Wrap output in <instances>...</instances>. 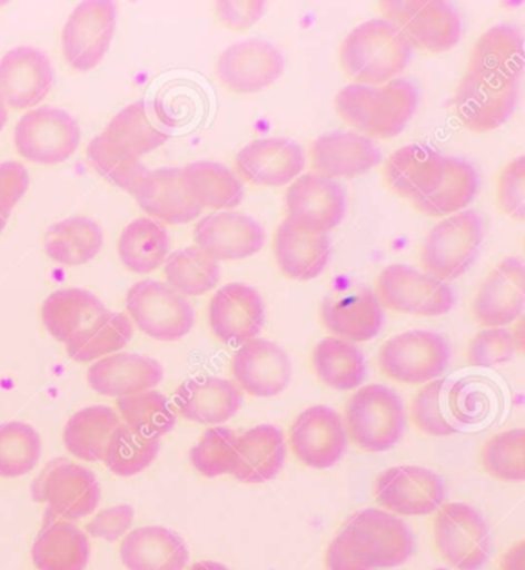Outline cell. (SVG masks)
I'll return each instance as SVG.
<instances>
[{
    "label": "cell",
    "mask_w": 525,
    "mask_h": 570,
    "mask_svg": "<svg viewBox=\"0 0 525 570\" xmlns=\"http://www.w3.org/2000/svg\"><path fill=\"white\" fill-rule=\"evenodd\" d=\"M336 111L356 134L392 139L403 134L418 108V91L406 79L384 86L350 83L336 95Z\"/></svg>",
    "instance_id": "6da1fadb"
},
{
    "label": "cell",
    "mask_w": 525,
    "mask_h": 570,
    "mask_svg": "<svg viewBox=\"0 0 525 570\" xmlns=\"http://www.w3.org/2000/svg\"><path fill=\"white\" fill-rule=\"evenodd\" d=\"M412 43L395 23L372 19L353 28L339 50L340 67L360 86H384L410 63Z\"/></svg>",
    "instance_id": "7a4b0ae2"
},
{
    "label": "cell",
    "mask_w": 525,
    "mask_h": 570,
    "mask_svg": "<svg viewBox=\"0 0 525 570\" xmlns=\"http://www.w3.org/2000/svg\"><path fill=\"white\" fill-rule=\"evenodd\" d=\"M343 420L348 441L368 453L390 451L406 432L403 400L383 384L356 389L347 401Z\"/></svg>",
    "instance_id": "3957f363"
},
{
    "label": "cell",
    "mask_w": 525,
    "mask_h": 570,
    "mask_svg": "<svg viewBox=\"0 0 525 570\" xmlns=\"http://www.w3.org/2000/svg\"><path fill=\"white\" fill-rule=\"evenodd\" d=\"M484 239V223L478 213L463 210L447 216L427 233L419 250L423 272L433 278L458 279L478 256Z\"/></svg>",
    "instance_id": "277c9868"
},
{
    "label": "cell",
    "mask_w": 525,
    "mask_h": 570,
    "mask_svg": "<svg viewBox=\"0 0 525 570\" xmlns=\"http://www.w3.org/2000/svg\"><path fill=\"white\" fill-rule=\"evenodd\" d=\"M128 318L148 338L175 343L194 331L196 313L186 296L160 281H139L126 295Z\"/></svg>",
    "instance_id": "5b68a950"
},
{
    "label": "cell",
    "mask_w": 525,
    "mask_h": 570,
    "mask_svg": "<svg viewBox=\"0 0 525 570\" xmlns=\"http://www.w3.org/2000/svg\"><path fill=\"white\" fill-rule=\"evenodd\" d=\"M452 360L448 341L430 331L399 333L380 345L379 371L398 384L419 385L440 380Z\"/></svg>",
    "instance_id": "8992f818"
},
{
    "label": "cell",
    "mask_w": 525,
    "mask_h": 570,
    "mask_svg": "<svg viewBox=\"0 0 525 570\" xmlns=\"http://www.w3.org/2000/svg\"><path fill=\"white\" fill-rule=\"evenodd\" d=\"M433 543L450 568L479 570L487 563L492 538L483 515L466 503H444L433 520Z\"/></svg>",
    "instance_id": "52a82bcc"
},
{
    "label": "cell",
    "mask_w": 525,
    "mask_h": 570,
    "mask_svg": "<svg viewBox=\"0 0 525 570\" xmlns=\"http://www.w3.org/2000/svg\"><path fill=\"white\" fill-rule=\"evenodd\" d=\"M376 296L387 311L400 315H446L455 305V293L444 281L403 264L384 268L376 279Z\"/></svg>",
    "instance_id": "ba28073f"
},
{
    "label": "cell",
    "mask_w": 525,
    "mask_h": 570,
    "mask_svg": "<svg viewBox=\"0 0 525 570\" xmlns=\"http://www.w3.org/2000/svg\"><path fill=\"white\" fill-rule=\"evenodd\" d=\"M384 19L403 31L413 48L439 55L450 51L459 42L463 23L455 8L440 0L412 2H380Z\"/></svg>",
    "instance_id": "9c48e42d"
},
{
    "label": "cell",
    "mask_w": 525,
    "mask_h": 570,
    "mask_svg": "<svg viewBox=\"0 0 525 570\" xmlns=\"http://www.w3.org/2000/svg\"><path fill=\"white\" fill-rule=\"evenodd\" d=\"M80 144V128L67 111L39 107L28 111L14 128V146L28 163L58 166L75 155Z\"/></svg>",
    "instance_id": "30bf717a"
},
{
    "label": "cell",
    "mask_w": 525,
    "mask_h": 570,
    "mask_svg": "<svg viewBox=\"0 0 525 570\" xmlns=\"http://www.w3.org/2000/svg\"><path fill=\"white\" fill-rule=\"evenodd\" d=\"M364 560L376 569H393L410 560L415 552V537L403 518L384 509H364L344 524Z\"/></svg>",
    "instance_id": "8fae6325"
},
{
    "label": "cell",
    "mask_w": 525,
    "mask_h": 570,
    "mask_svg": "<svg viewBox=\"0 0 525 570\" xmlns=\"http://www.w3.org/2000/svg\"><path fill=\"white\" fill-rule=\"evenodd\" d=\"M373 495L396 517H426L446 503V484L438 473L420 465H396L380 472Z\"/></svg>",
    "instance_id": "7c38bea8"
},
{
    "label": "cell",
    "mask_w": 525,
    "mask_h": 570,
    "mask_svg": "<svg viewBox=\"0 0 525 570\" xmlns=\"http://www.w3.org/2000/svg\"><path fill=\"white\" fill-rule=\"evenodd\" d=\"M118 7L108 0H90L76 7L62 30V51L68 66L90 71L102 62L113 40Z\"/></svg>",
    "instance_id": "4fadbf2b"
},
{
    "label": "cell",
    "mask_w": 525,
    "mask_h": 570,
    "mask_svg": "<svg viewBox=\"0 0 525 570\" xmlns=\"http://www.w3.org/2000/svg\"><path fill=\"white\" fill-rule=\"evenodd\" d=\"M288 445L306 468L316 471L333 468L343 460L348 448L343 415L328 405H311L293 421Z\"/></svg>",
    "instance_id": "5bb4252c"
},
{
    "label": "cell",
    "mask_w": 525,
    "mask_h": 570,
    "mask_svg": "<svg viewBox=\"0 0 525 570\" xmlns=\"http://www.w3.org/2000/svg\"><path fill=\"white\" fill-rule=\"evenodd\" d=\"M38 501L47 505L51 521H78L93 515L98 509L100 483L95 472L71 461L48 465L38 484Z\"/></svg>",
    "instance_id": "9a60e30c"
},
{
    "label": "cell",
    "mask_w": 525,
    "mask_h": 570,
    "mask_svg": "<svg viewBox=\"0 0 525 570\" xmlns=\"http://www.w3.org/2000/svg\"><path fill=\"white\" fill-rule=\"evenodd\" d=\"M347 200L343 188L315 173L300 175L286 193V219L311 235H327L343 223Z\"/></svg>",
    "instance_id": "2e32d148"
},
{
    "label": "cell",
    "mask_w": 525,
    "mask_h": 570,
    "mask_svg": "<svg viewBox=\"0 0 525 570\" xmlns=\"http://www.w3.org/2000/svg\"><path fill=\"white\" fill-rule=\"evenodd\" d=\"M284 67V56L271 42L247 39L222 51L216 75L231 94L254 95L271 87L283 76Z\"/></svg>",
    "instance_id": "e0dca14e"
},
{
    "label": "cell",
    "mask_w": 525,
    "mask_h": 570,
    "mask_svg": "<svg viewBox=\"0 0 525 570\" xmlns=\"http://www.w3.org/2000/svg\"><path fill=\"white\" fill-rule=\"evenodd\" d=\"M208 325L215 338L226 345H240L258 338L266 324V304L251 285L231 283L218 288L207 308Z\"/></svg>",
    "instance_id": "ac0fdd59"
},
{
    "label": "cell",
    "mask_w": 525,
    "mask_h": 570,
    "mask_svg": "<svg viewBox=\"0 0 525 570\" xmlns=\"http://www.w3.org/2000/svg\"><path fill=\"white\" fill-rule=\"evenodd\" d=\"M230 368L239 391L254 399H275L293 379L290 356L278 344L264 338L240 345Z\"/></svg>",
    "instance_id": "d6986e66"
},
{
    "label": "cell",
    "mask_w": 525,
    "mask_h": 570,
    "mask_svg": "<svg viewBox=\"0 0 525 570\" xmlns=\"http://www.w3.org/2000/svg\"><path fill=\"white\" fill-rule=\"evenodd\" d=\"M303 147L287 138L255 139L240 148L235 158V173L251 186L279 188L288 186L306 170Z\"/></svg>",
    "instance_id": "ffe728a7"
},
{
    "label": "cell",
    "mask_w": 525,
    "mask_h": 570,
    "mask_svg": "<svg viewBox=\"0 0 525 570\" xmlns=\"http://www.w3.org/2000/svg\"><path fill=\"white\" fill-rule=\"evenodd\" d=\"M524 307V263L511 256L501 261L481 284L472 303L473 320L483 328H506L523 318Z\"/></svg>",
    "instance_id": "44dd1931"
},
{
    "label": "cell",
    "mask_w": 525,
    "mask_h": 570,
    "mask_svg": "<svg viewBox=\"0 0 525 570\" xmlns=\"http://www.w3.org/2000/svg\"><path fill=\"white\" fill-rule=\"evenodd\" d=\"M519 86H501L467 73L456 87L453 107L460 124L473 134H488L503 127L518 106Z\"/></svg>",
    "instance_id": "7402d4cb"
},
{
    "label": "cell",
    "mask_w": 525,
    "mask_h": 570,
    "mask_svg": "<svg viewBox=\"0 0 525 570\" xmlns=\"http://www.w3.org/2000/svg\"><path fill=\"white\" fill-rule=\"evenodd\" d=\"M195 244L210 258L240 261L250 258L266 246V230L258 220L236 210L211 213L195 227Z\"/></svg>",
    "instance_id": "603a6c76"
},
{
    "label": "cell",
    "mask_w": 525,
    "mask_h": 570,
    "mask_svg": "<svg viewBox=\"0 0 525 570\" xmlns=\"http://www.w3.org/2000/svg\"><path fill=\"white\" fill-rule=\"evenodd\" d=\"M55 70L51 60L34 47H18L0 59V94L7 106L27 110L50 95Z\"/></svg>",
    "instance_id": "cb8c5ba5"
},
{
    "label": "cell",
    "mask_w": 525,
    "mask_h": 570,
    "mask_svg": "<svg viewBox=\"0 0 525 570\" xmlns=\"http://www.w3.org/2000/svg\"><path fill=\"white\" fill-rule=\"evenodd\" d=\"M383 159L375 140L356 131H333L319 136L310 147L315 175L328 180L351 179L370 171Z\"/></svg>",
    "instance_id": "d4e9b609"
},
{
    "label": "cell",
    "mask_w": 525,
    "mask_h": 570,
    "mask_svg": "<svg viewBox=\"0 0 525 570\" xmlns=\"http://www.w3.org/2000/svg\"><path fill=\"white\" fill-rule=\"evenodd\" d=\"M467 73L501 86H519L524 73V38L518 28L501 23L484 31L472 48Z\"/></svg>",
    "instance_id": "484cf974"
},
{
    "label": "cell",
    "mask_w": 525,
    "mask_h": 570,
    "mask_svg": "<svg viewBox=\"0 0 525 570\" xmlns=\"http://www.w3.org/2000/svg\"><path fill=\"white\" fill-rule=\"evenodd\" d=\"M162 380V364L138 353H115L95 361L87 372L91 391L116 400L153 391Z\"/></svg>",
    "instance_id": "4316f807"
},
{
    "label": "cell",
    "mask_w": 525,
    "mask_h": 570,
    "mask_svg": "<svg viewBox=\"0 0 525 570\" xmlns=\"http://www.w3.org/2000/svg\"><path fill=\"white\" fill-rule=\"evenodd\" d=\"M242 392L234 381L199 376L179 385L174 405L184 420L216 428L234 419L242 407Z\"/></svg>",
    "instance_id": "83f0119b"
},
{
    "label": "cell",
    "mask_w": 525,
    "mask_h": 570,
    "mask_svg": "<svg viewBox=\"0 0 525 570\" xmlns=\"http://www.w3.org/2000/svg\"><path fill=\"white\" fill-rule=\"evenodd\" d=\"M320 324L335 338L348 343H367L383 328L384 312L378 296L368 288L333 296L320 305Z\"/></svg>",
    "instance_id": "f1b7e54d"
},
{
    "label": "cell",
    "mask_w": 525,
    "mask_h": 570,
    "mask_svg": "<svg viewBox=\"0 0 525 570\" xmlns=\"http://www.w3.org/2000/svg\"><path fill=\"white\" fill-rule=\"evenodd\" d=\"M444 168L446 156L426 144H410L393 153L383 173L396 195L416 203L439 186Z\"/></svg>",
    "instance_id": "f546056e"
},
{
    "label": "cell",
    "mask_w": 525,
    "mask_h": 570,
    "mask_svg": "<svg viewBox=\"0 0 525 570\" xmlns=\"http://www.w3.org/2000/svg\"><path fill=\"white\" fill-rule=\"evenodd\" d=\"M287 438L275 424H259L238 435L231 476L244 484L275 480L286 464Z\"/></svg>",
    "instance_id": "4dcf8cb0"
},
{
    "label": "cell",
    "mask_w": 525,
    "mask_h": 570,
    "mask_svg": "<svg viewBox=\"0 0 525 570\" xmlns=\"http://www.w3.org/2000/svg\"><path fill=\"white\" fill-rule=\"evenodd\" d=\"M273 258L288 279L306 283L319 278L330 263V238L300 232L284 219L273 235Z\"/></svg>",
    "instance_id": "1f68e13d"
},
{
    "label": "cell",
    "mask_w": 525,
    "mask_h": 570,
    "mask_svg": "<svg viewBox=\"0 0 525 570\" xmlns=\"http://www.w3.org/2000/svg\"><path fill=\"white\" fill-rule=\"evenodd\" d=\"M119 553L128 570H186L190 563L186 541L162 525H143L128 532Z\"/></svg>",
    "instance_id": "d6a6232c"
},
{
    "label": "cell",
    "mask_w": 525,
    "mask_h": 570,
    "mask_svg": "<svg viewBox=\"0 0 525 570\" xmlns=\"http://www.w3.org/2000/svg\"><path fill=\"white\" fill-rule=\"evenodd\" d=\"M135 198L151 219L170 226L194 223L204 212L184 188L180 168L148 171L146 179L135 191Z\"/></svg>",
    "instance_id": "836d02e7"
},
{
    "label": "cell",
    "mask_w": 525,
    "mask_h": 570,
    "mask_svg": "<svg viewBox=\"0 0 525 570\" xmlns=\"http://www.w3.org/2000/svg\"><path fill=\"white\" fill-rule=\"evenodd\" d=\"M90 557L86 531L71 521H48L31 548V560L38 570H86Z\"/></svg>",
    "instance_id": "e575fe53"
},
{
    "label": "cell",
    "mask_w": 525,
    "mask_h": 570,
    "mask_svg": "<svg viewBox=\"0 0 525 570\" xmlns=\"http://www.w3.org/2000/svg\"><path fill=\"white\" fill-rule=\"evenodd\" d=\"M180 180L188 196L202 210H234L246 195L238 175L222 164L211 160H196L180 168Z\"/></svg>",
    "instance_id": "d590c367"
},
{
    "label": "cell",
    "mask_w": 525,
    "mask_h": 570,
    "mask_svg": "<svg viewBox=\"0 0 525 570\" xmlns=\"http://www.w3.org/2000/svg\"><path fill=\"white\" fill-rule=\"evenodd\" d=\"M100 136L115 151L135 160L158 150L170 138L166 130L156 126L143 100L120 110Z\"/></svg>",
    "instance_id": "8d00e7d4"
},
{
    "label": "cell",
    "mask_w": 525,
    "mask_h": 570,
    "mask_svg": "<svg viewBox=\"0 0 525 570\" xmlns=\"http://www.w3.org/2000/svg\"><path fill=\"white\" fill-rule=\"evenodd\" d=\"M106 304L86 288H60L51 293L42 304V323L47 332L59 343L68 344L100 313Z\"/></svg>",
    "instance_id": "74e56055"
},
{
    "label": "cell",
    "mask_w": 525,
    "mask_h": 570,
    "mask_svg": "<svg viewBox=\"0 0 525 570\" xmlns=\"http://www.w3.org/2000/svg\"><path fill=\"white\" fill-rule=\"evenodd\" d=\"M316 379L336 392L356 391L367 376L366 356L358 345L327 336L311 352Z\"/></svg>",
    "instance_id": "f35d334b"
},
{
    "label": "cell",
    "mask_w": 525,
    "mask_h": 570,
    "mask_svg": "<svg viewBox=\"0 0 525 570\" xmlns=\"http://www.w3.org/2000/svg\"><path fill=\"white\" fill-rule=\"evenodd\" d=\"M103 232L96 220L76 216L48 228L43 248L59 266L79 267L91 263L102 250Z\"/></svg>",
    "instance_id": "ab89813d"
},
{
    "label": "cell",
    "mask_w": 525,
    "mask_h": 570,
    "mask_svg": "<svg viewBox=\"0 0 525 570\" xmlns=\"http://www.w3.org/2000/svg\"><path fill=\"white\" fill-rule=\"evenodd\" d=\"M118 253L127 271L136 275H150L166 264L170 253V235L158 220H131L120 233Z\"/></svg>",
    "instance_id": "60d3db41"
},
{
    "label": "cell",
    "mask_w": 525,
    "mask_h": 570,
    "mask_svg": "<svg viewBox=\"0 0 525 570\" xmlns=\"http://www.w3.org/2000/svg\"><path fill=\"white\" fill-rule=\"evenodd\" d=\"M133 335L135 325L128 315L107 308L66 344L67 355L76 363H93L126 348Z\"/></svg>",
    "instance_id": "b9f144b4"
},
{
    "label": "cell",
    "mask_w": 525,
    "mask_h": 570,
    "mask_svg": "<svg viewBox=\"0 0 525 570\" xmlns=\"http://www.w3.org/2000/svg\"><path fill=\"white\" fill-rule=\"evenodd\" d=\"M120 424L116 409L108 405H91L76 412L63 429L67 451L86 463H99L111 433Z\"/></svg>",
    "instance_id": "7bdbcfd3"
},
{
    "label": "cell",
    "mask_w": 525,
    "mask_h": 570,
    "mask_svg": "<svg viewBox=\"0 0 525 570\" xmlns=\"http://www.w3.org/2000/svg\"><path fill=\"white\" fill-rule=\"evenodd\" d=\"M479 179L475 167L467 160L459 158H447L444 176L439 186L424 196L423 199L416 200L415 207L424 215L433 216H452L455 213L466 210L468 204L475 199L478 193Z\"/></svg>",
    "instance_id": "ee69618b"
},
{
    "label": "cell",
    "mask_w": 525,
    "mask_h": 570,
    "mask_svg": "<svg viewBox=\"0 0 525 570\" xmlns=\"http://www.w3.org/2000/svg\"><path fill=\"white\" fill-rule=\"evenodd\" d=\"M116 412L127 428L150 440H160L174 431L178 413L164 393L147 391L116 401Z\"/></svg>",
    "instance_id": "f6af8a7d"
},
{
    "label": "cell",
    "mask_w": 525,
    "mask_h": 570,
    "mask_svg": "<svg viewBox=\"0 0 525 570\" xmlns=\"http://www.w3.org/2000/svg\"><path fill=\"white\" fill-rule=\"evenodd\" d=\"M164 276L174 291L186 296H202L218 287L220 267L200 248L186 247L171 253L164 264Z\"/></svg>",
    "instance_id": "bcb514c9"
},
{
    "label": "cell",
    "mask_w": 525,
    "mask_h": 570,
    "mask_svg": "<svg viewBox=\"0 0 525 570\" xmlns=\"http://www.w3.org/2000/svg\"><path fill=\"white\" fill-rule=\"evenodd\" d=\"M159 451L160 440L140 436L120 423L108 440L102 461L113 475L131 478L150 468Z\"/></svg>",
    "instance_id": "7dc6e473"
},
{
    "label": "cell",
    "mask_w": 525,
    "mask_h": 570,
    "mask_svg": "<svg viewBox=\"0 0 525 570\" xmlns=\"http://www.w3.org/2000/svg\"><path fill=\"white\" fill-rule=\"evenodd\" d=\"M42 456V438L22 421L0 424V478H20L33 471Z\"/></svg>",
    "instance_id": "c3c4849f"
},
{
    "label": "cell",
    "mask_w": 525,
    "mask_h": 570,
    "mask_svg": "<svg viewBox=\"0 0 525 570\" xmlns=\"http://www.w3.org/2000/svg\"><path fill=\"white\" fill-rule=\"evenodd\" d=\"M484 472L503 483L525 480V431L513 429L496 433L481 449Z\"/></svg>",
    "instance_id": "681fc988"
},
{
    "label": "cell",
    "mask_w": 525,
    "mask_h": 570,
    "mask_svg": "<svg viewBox=\"0 0 525 570\" xmlns=\"http://www.w3.org/2000/svg\"><path fill=\"white\" fill-rule=\"evenodd\" d=\"M238 435L227 428H210L191 448L190 463L199 475L218 478L231 475L236 463Z\"/></svg>",
    "instance_id": "f907efd6"
},
{
    "label": "cell",
    "mask_w": 525,
    "mask_h": 570,
    "mask_svg": "<svg viewBox=\"0 0 525 570\" xmlns=\"http://www.w3.org/2000/svg\"><path fill=\"white\" fill-rule=\"evenodd\" d=\"M87 158L103 178L131 195H135L150 171L143 166L142 160L126 158L115 151L100 135L88 144Z\"/></svg>",
    "instance_id": "816d5d0a"
},
{
    "label": "cell",
    "mask_w": 525,
    "mask_h": 570,
    "mask_svg": "<svg viewBox=\"0 0 525 570\" xmlns=\"http://www.w3.org/2000/svg\"><path fill=\"white\" fill-rule=\"evenodd\" d=\"M446 380H436L424 384L413 396L410 415L413 424L424 435L447 438L455 435L458 429L446 419L443 412V393Z\"/></svg>",
    "instance_id": "f5cc1de1"
},
{
    "label": "cell",
    "mask_w": 525,
    "mask_h": 570,
    "mask_svg": "<svg viewBox=\"0 0 525 570\" xmlns=\"http://www.w3.org/2000/svg\"><path fill=\"white\" fill-rule=\"evenodd\" d=\"M512 331L508 328H483L468 343L466 358L473 367H496L515 356Z\"/></svg>",
    "instance_id": "db71d44e"
},
{
    "label": "cell",
    "mask_w": 525,
    "mask_h": 570,
    "mask_svg": "<svg viewBox=\"0 0 525 570\" xmlns=\"http://www.w3.org/2000/svg\"><path fill=\"white\" fill-rule=\"evenodd\" d=\"M498 204L508 218L525 219V158L511 160L498 179Z\"/></svg>",
    "instance_id": "11a10c76"
},
{
    "label": "cell",
    "mask_w": 525,
    "mask_h": 570,
    "mask_svg": "<svg viewBox=\"0 0 525 570\" xmlns=\"http://www.w3.org/2000/svg\"><path fill=\"white\" fill-rule=\"evenodd\" d=\"M133 521L135 509L131 505H115V508L103 509V511L96 513L88 521L86 533L91 538L113 543V541L120 540L130 532Z\"/></svg>",
    "instance_id": "9f6ffc18"
},
{
    "label": "cell",
    "mask_w": 525,
    "mask_h": 570,
    "mask_svg": "<svg viewBox=\"0 0 525 570\" xmlns=\"http://www.w3.org/2000/svg\"><path fill=\"white\" fill-rule=\"evenodd\" d=\"M30 186V175L20 163L7 160L0 163V215L10 218L11 212L18 206Z\"/></svg>",
    "instance_id": "6f0895ef"
},
{
    "label": "cell",
    "mask_w": 525,
    "mask_h": 570,
    "mask_svg": "<svg viewBox=\"0 0 525 570\" xmlns=\"http://www.w3.org/2000/svg\"><path fill=\"white\" fill-rule=\"evenodd\" d=\"M220 26L228 30L246 31L259 22L266 11V2H218L215 7Z\"/></svg>",
    "instance_id": "680465c9"
},
{
    "label": "cell",
    "mask_w": 525,
    "mask_h": 570,
    "mask_svg": "<svg viewBox=\"0 0 525 570\" xmlns=\"http://www.w3.org/2000/svg\"><path fill=\"white\" fill-rule=\"evenodd\" d=\"M326 568L327 570H373L343 529L328 546Z\"/></svg>",
    "instance_id": "91938a15"
},
{
    "label": "cell",
    "mask_w": 525,
    "mask_h": 570,
    "mask_svg": "<svg viewBox=\"0 0 525 570\" xmlns=\"http://www.w3.org/2000/svg\"><path fill=\"white\" fill-rule=\"evenodd\" d=\"M499 570H525V543L523 540L511 546L499 560Z\"/></svg>",
    "instance_id": "94428289"
},
{
    "label": "cell",
    "mask_w": 525,
    "mask_h": 570,
    "mask_svg": "<svg viewBox=\"0 0 525 570\" xmlns=\"http://www.w3.org/2000/svg\"><path fill=\"white\" fill-rule=\"evenodd\" d=\"M513 343H515L516 352H524V320L519 318L515 323L512 332Z\"/></svg>",
    "instance_id": "6125c7cd"
},
{
    "label": "cell",
    "mask_w": 525,
    "mask_h": 570,
    "mask_svg": "<svg viewBox=\"0 0 525 570\" xmlns=\"http://www.w3.org/2000/svg\"><path fill=\"white\" fill-rule=\"evenodd\" d=\"M188 570H230L227 568V566L218 563V561H198V563H195L194 566H190V569Z\"/></svg>",
    "instance_id": "be15d7a7"
},
{
    "label": "cell",
    "mask_w": 525,
    "mask_h": 570,
    "mask_svg": "<svg viewBox=\"0 0 525 570\" xmlns=\"http://www.w3.org/2000/svg\"><path fill=\"white\" fill-rule=\"evenodd\" d=\"M8 120V106L6 99H3L2 94H0V131L6 127Z\"/></svg>",
    "instance_id": "e7e4bbea"
},
{
    "label": "cell",
    "mask_w": 525,
    "mask_h": 570,
    "mask_svg": "<svg viewBox=\"0 0 525 570\" xmlns=\"http://www.w3.org/2000/svg\"><path fill=\"white\" fill-rule=\"evenodd\" d=\"M7 223H8L7 216L0 215V233L6 230Z\"/></svg>",
    "instance_id": "03108f58"
}]
</instances>
